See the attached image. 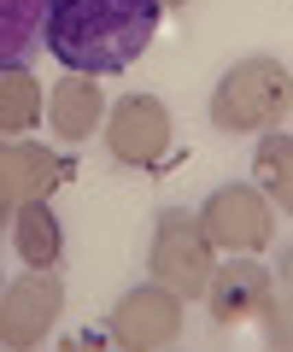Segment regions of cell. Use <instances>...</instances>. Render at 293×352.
<instances>
[{
  "label": "cell",
  "mask_w": 293,
  "mask_h": 352,
  "mask_svg": "<svg viewBox=\"0 0 293 352\" xmlns=\"http://www.w3.org/2000/svg\"><path fill=\"white\" fill-rule=\"evenodd\" d=\"M159 18V0H47L41 36L65 71L112 76L153 47Z\"/></svg>",
  "instance_id": "1"
},
{
  "label": "cell",
  "mask_w": 293,
  "mask_h": 352,
  "mask_svg": "<svg viewBox=\"0 0 293 352\" xmlns=\"http://www.w3.org/2000/svg\"><path fill=\"white\" fill-rule=\"evenodd\" d=\"M205 112H211V124L223 135H270L293 112V71L281 59H270V53H246L217 76Z\"/></svg>",
  "instance_id": "2"
},
{
  "label": "cell",
  "mask_w": 293,
  "mask_h": 352,
  "mask_svg": "<svg viewBox=\"0 0 293 352\" xmlns=\"http://www.w3.org/2000/svg\"><path fill=\"white\" fill-rule=\"evenodd\" d=\"M147 270H153L159 288H170L176 300H200L205 282L217 270V247L205 241L200 212H182V206H165L153 223V247H147Z\"/></svg>",
  "instance_id": "3"
},
{
  "label": "cell",
  "mask_w": 293,
  "mask_h": 352,
  "mask_svg": "<svg viewBox=\"0 0 293 352\" xmlns=\"http://www.w3.org/2000/svg\"><path fill=\"white\" fill-rule=\"evenodd\" d=\"M200 229H205V241H211L217 252H229V258L253 252L258 258V252L276 241V206H270L253 182H223V188L205 194Z\"/></svg>",
  "instance_id": "4"
},
{
  "label": "cell",
  "mask_w": 293,
  "mask_h": 352,
  "mask_svg": "<svg viewBox=\"0 0 293 352\" xmlns=\"http://www.w3.org/2000/svg\"><path fill=\"white\" fill-rule=\"evenodd\" d=\"M100 135H106V153H112L117 164L153 170L170 153V141H176V124H170V106L159 100V94H124L117 106H106Z\"/></svg>",
  "instance_id": "5"
},
{
  "label": "cell",
  "mask_w": 293,
  "mask_h": 352,
  "mask_svg": "<svg viewBox=\"0 0 293 352\" xmlns=\"http://www.w3.org/2000/svg\"><path fill=\"white\" fill-rule=\"evenodd\" d=\"M65 311L59 270H24L18 282L0 288V346L6 352H41Z\"/></svg>",
  "instance_id": "6"
},
{
  "label": "cell",
  "mask_w": 293,
  "mask_h": 352,
  "mask_svg": "<svg viewBox=\"0 0 293 352\" xmlns=\"http://www.w3.org/2000/svg\"><path fill=\"white\" fill-rule=\"evenodd\" d=\"M106 335H112L117 352H165L182 335V300L147 276V282L117 294L112 317H106Z\"/></svg>",
  "instance_id": "7"
},
{
  "label": "cell",
  "mask_w": 293,
  "mask_h": 352,
  "mask_svg": "<svg viewBox=\"0 0 293 352\" xmlns=\"http://www.w3.org/2000/svg\"><path fill=\"white\" fill-rule=\"evenodd\" d=\"M270 294H276V270H264L253 252H241V258H229V264L211 270V282H205L200 300H205V311H211L217 329H246V323L264 317Z\"/></svg>",
  "instance_id": "8"
},
{
  "label": "cell",
  "mask_w": 293,
  "mask_h": 352,
  "mask_svg": "<svg viewBox=\"0 0 293 352\" xmlns=\"http://www.w3.org/2000/svg\"><path fill=\"white\" fill-rule=\"evenodd\" d=\"M65 182V159L41 141H0V206H24V200H47Z\"/></svg>",
  "instance_id": "9"
},
{
  "label": "cell",
  "mask_w": 293,
  "mask_h": 352,
  "mask_svg": "<svg viewBox=\"0 0 293 352\" xmlns=\"http://www.w3.org/2000/svg\"><path fill=\"white\" fill-rule=\"evenodd\" d=\"M106 124V94H100V76H82V71H65L47 94V129L59 141H89L94 129Z\"/></svg>",
  "instance_id": "10"
},
{
  "label": "cell",
  "mask_w": 293,
  "mask_h": 352,
  "mask_svg": "<svg viewBox=\"0 0 293 352\" xmlns=\"http://www.w3.org/2000/svg\"><path fill=\"white\" fill-rule=\"evenodd\" d=\"M12 247L30 270H59V252H65V223L47 200H24L12 212Z\"/></svg>",
  "instance_id": "11"
},
{
  "label": "cell",
  "mask_w": 293,
  "mask_h": 352,
  "mask_svg": "<svg viewBox=\"0 0 293 352\" xmlns=\"http://www.w3.org/2000/svg\"><path fill=\"white\" fill-rule=\"evenodd\" d=\"M253 188L264 194L276 212L293 217V135L288 129L258 135V147H253Z\"/></svg>",
  "instance_id": "12"
},
{
  "label": "cell",
  "mask_w": 293,
  "mask_h": 352,
  "mask_svg": "<svg viewBox=\"0 0 293 352\" xmlns=\"http://www.w3.org/2000/svg\"><path fill=\"white\" fill-rule=\"evenodd\" d=\"M41 112H47L41 82L24 71V65H6V71H0V141L30 135V129L41 124Z\"/></svg>",
  "instance_id": "13"
},
{
  "label": "cell",
  "mask_w": 293,
  "mask_h": 352,
  "mask_svg": "<svg viewBox=\"0 0 293 352\" xmlns=\"http://www.w3.org/2000/svg\"><path fill=\"white\" fill-rule=\"evenodd\" d=\"M41 24H47V0H0V71L36 53Z\"/></svg>",
  "instance_id": "14"
},
{
  "label": "cell",
  "mask_w": 293,
  "mask_h": 352,
  "mask_svg": "<svg viewBox=\"0 0 293 352\" xmlns=\"http://www.w3.org/2000/svg\"><path fill=\"white\" fill-rule=\"evenodd\" d=\"M258 329H264V346H270V352H293V294H281V288L270 294Z\"/></svg>",
  "instance_id": "15"
},
{
  "label": "cell",
  "mask_w": 293,
  "mask_h": 352,
  "mask_svg": "<svg viewBox=\"0 0 293 352\" xmlns=\"http://www.w3.org/2000/svg\"><path fill=\"white\" fill-rule=\"evenodd\" d=\"M276 288H281V294H293V241L281 247V258H276Z\"/></svg>",
  "instance_id": "16"
},
{
  "label": "cell",
  "mask_w": 293,
  "mask_h": 352,
  "mask_svg": "<svg viewBox=\"0 0 293 352\" xmlns=\"http://www.w3.org/2000/svg\"><path fill=\"white\" fill-rule=\"evenodd\" d=\"M59 352H117V346H106V340H65Z\"/></svg>",
  "instance_id": "17"
},
{
  "label": "cell",
  "mask_w": 293,
  "mask_h": 352,
  "mask_svg": "<svg viewBox=\"0 0 293 352\" xmlns=\"http://www.w3.org/2000/svg\"><path fill=\"white\" fill-rule=\"evenodd\" d=\"M159 12H188V0H159Z\"/></svg>",
  "instance_id": "18"
},
{
  "label": "cell",
  "mask_w": 293,
  "mask_h": 352,
  "mask_svg": "<svg viewBox=\"0 0 293 352\" xmlns=\"http://www.w3.org/2000/svg\"><path fill=\"white\" fill-rule=\"evenodd\" d=\"M0 235H12V206H0Z\"/></svg>",
  "instance_id": "19"
},
{
  "label": "cell",
  "mask_w": 293,
  "mask_h": 352,
  "mask_svg": "<svg viewBox=\"0 0 293 352\" xmlns=\"http://www.w3.org/2000/svg\"><path fill=\"white\" fill-rule=\"evenodd\" d=\"M0 288H6V270H0Z\"/></svg>",
  "instance_id": "20"
},
{
  "label": "cell",
  "mask_w": 293,
  "mask_h": 352,
  "mask_svg": "<svg viewBox=\"0 0 293 352\" xmlns=\"http://www.w3.org/2000/svg\"><path fill=\"white\" fill-rule=\"evenodd\" d=\"M0 352H6V346H0Z\"/></svg>",
  "instance_id": "21"
},
{
  "label": "cell",
  "mask_w": 293,
  "mask_h": 352,
  "mask_svg": "<svg viewBox=\"0 0 293 352\" xmlns=\"http://www.w3.org/2000/svg\"><path fill=\"white\" fill-rule=\"evenodd\" d=\"M165 352H170V346H165Z\"/></svg>",
  "instance_id": "22"
}]
</instances>
